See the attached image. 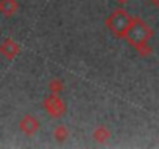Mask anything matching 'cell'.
I'll return each instance as SVG.
<instances>
[{
    "label": "cell",
    "mask_w": 159,
    "mask_h": 149,
    "mask_svg": "<svg viewBox=\"0 0 159 149\" xmlns=\"http://www.w3.org/2000/svg\"><path fill=\"white\" fill-rule=\"evenodd\" d=\"M131 23H133L131 16H129L126 11H123V10H116V11L108 17V20H106L108 28H109L116 36H119V37L126 36V33H128Z\"/></svg>",
    "instance_id": "cell-1"
},
{
    "label": "cell",
    "mask_w": 159,
    "mask_h": 149,
    "mask_svg": "<svg viewBox=\"0 0 159 149\" xmlns=\"http://www.w3.org/2000/svg\"><path fill=\"white\" fill-rule=\"evenodd\" d=\"M44 109L45 112L52 117V118H61L67 113V106L66 103L62 101V98L56 93H52L48 95L45 100H44Z\"/></svg>",
    "instance_id": "cell-2"
},
{
    "label": "cell",
    "mask_w": 159,
    "mask_h": 149,
    "mask_svg": "<svg viewBox=\"0 0 159 149\" xmlns=\"http://www.w3.org/2000/svg\"><path fill=\"white\" fill-rule=\"evenodd\" d=\"M148 33H150V30H148V27L145 23L133 20V23H131V27H129V30L126 33V37H128V40L133 45L140 47L148 39Z\"/></svg>",
    "instance_id": "cell-3"
},
{
    "label": "cell",
    "mask_w": 159,
    "mask_h": 149,
    "mask_svg": "<svg viewBox=\"0 0 159 149\" xmlns=\"http://www.w3.org/2000/svg\"><path fill=\"white\" fill-rule=\"evenodd\" d=\"M20 45L14 40V39H5L2 44H0V53H2L8 61H14L19 54H20Z\"/></svg>",
    "instance_id": "cell-4"
},
{
    "label": "cell",
    "mask_w": 159,
    "mask_h": 149,
    "mask_svg": "<svg viewBox=\"0 0 159 149\" xmlns=\"http://www.w3.org/2000/svg\"><path fill=\"white\" fill-rule=\"evenodd\" d=\"M20 130L25 134V135H28V137H33V135H36L38 132H39V129H41V121L36 118V117H33V115H25L22 120H20Z\"/></svg>",
    "instance_id": "cell-5"
},
{
    "label": "cell",
    "mask_w": 159,
    "mask_h": 149,
    "mask_svg": "<svg viewBox=\"0 0 159 149\" xmlns=\"http://www.w3.org/2000/svg\"><path fill=\"white\" fill-rule=\"evenodd\" d=\"M19 11V2L17 0H0V13L5 17H13Z\"/></svg>",
    "instance_id": "cell-6"
},
{
    "label": "cell",
    "mask_w": 159,
    "mask_h": 149,
    "mask_svg": "<svg viewBox=\"0 0 159 149\" xmlns=\"http://www.w3.org/2000/svg\"><path fill=\"white\" fill-rule=\"evenodd\" d=\"M109 138H111V132H109V129L106 126H98L94 130V140L97 143H106Z\"/></svg>",
    "instance_id": "cell-7"
},
{
    "label": "cell",
    "mask_w": 159,
    "mask_h": 149,
    "mask_svg": "<svg viewBox=\"0 0 159 149\" xmlns=\"http://www.w3.org/2000/svg\"><path fill=\"white\" fill-rule=\"evenodd\" d=\"M53 138H55L58 143L66 141V140L69 138V129H67V126H66V124H59V126H56L55 130H53Z\"/></svg>",
    "instance_id": "cell-8"
},
{
    "label": "cell",
    "mask_w": 159,
    "mask_h": 149,
    "mask_svg": "<svg viewBox=\"0 0 159 149\" xmlns=\"http://www.w3.org/2000/svg\"><path fill=\"white\" fill-rule=\"evenodd\" d=\"M48 90H50V93H56V95H59V93L64 90V83H62L61 79L55 78V79H52V81L48 83Z\"/></svg>",
    "instance_id": "cell-9"
},
{
    "label": "cell",
    "mask_w": 159,
    "mask_h": 149,
    "mask_svg": "<svg viewBox=\"0 0 159 149\" xmlns=\"http://www.w3.org/2000/svg\"><path fill=\"white\" fill-rule=\"evenodd\" d=\"M117 2H119V3H126L128 0H117Z\"/></svg>",
    "instance_id": "cell-10"
}]
</instances>
